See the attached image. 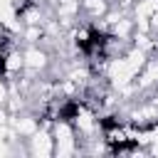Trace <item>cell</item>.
Listing matches in <instances>:
<instances>
[{
  "label": "cell",
  "instance_id": "cell-5",
  "mask_svg": "<svg viewBox=\"0 0 158 158\" xmlns=\"http://www.w3.org/2000/svg\"><path fill=\"white\" fill-rule=\"evenodd\" d=\"M35 153L37 156H49V138L47 136H37L35 138Z\"/></svg>",
  "mask_w": 158,
  "mask_h": 158
},
{
  "label": "cell",
  "instance_id": "cell-11",
  "mask_svg": "<svg viewBox=\"0 0 158 158\" xmlns=\"http://www.w3.org/2000/svg\"><path fill=\"white\" fill-rule=\"evenodd\" d=\"M2 99H5V86L0 84V101H2Z\"/></svg>",
  "mask_w": 158,
  "mask_h": 158
},
{
  "label": "cell",
  "instance_id": "cell-12",
  "mask_svg": "<svg viewBox=\"0 0 158 158\" xmlns=\"http://www.w3.org/2000/svg\"><path fill=\"white\" fill-rule=\"evenodd\" d=\"M153 20H156V25H158V10H156V12H153Z\"/></svg>",
  "mask_w": 158,
  "mask_h": 158
},
{
  "label": "cell",
  "instance_id": "cell-2",
  "mask_svg": "<svg viewBox=\"0 0 158 158\" xmlns=\"http://www.w3.org/2000/svg\"><path fill=\"white\" fill-rule=\"evenodd\" d=\"M0 20H2L10 30H17L15 12H12V0H0Z\"/></svg>",
  "mask_w": 158,
  "mask_h": 158
},
{
  "label": "cell",
  "instance_id": "cell-9",
  "mask_svg": "<svg viewBox=\"0 0 158 158\" xmlns=\"http://www.w3.org/2000/svg\"><path fill=\"white\" fill-rule=\"evenodd\" d=\"M79 126H81L84 131H89V128H91V118H89L86 114H81V116H79Z\"/></svg>",
  "mask_w": 158,
  "mask_h": 158
},
{
  "label": "cell",
  "instance_id": "cell-3",
  "mask_svg": "<svg viewBox=\"0 0 158 158\" xmlns=\"http://www.w3.org/2000/svg\"><path fill=\"white\" fill-rule=\"evenodd\" d=\"M57 138H59V156H69V153H72L69 128H67V126H57Z\"/></svg>",
  "mask_w": 158,
  "mask_h": 158
},
{
  "label": "cell",
  "instance_id": "cell-4",
  "mask_svg": "<svg viewBox=\"0 0 158 158\" xmlns=\"http://www.w3.org/2000/svg\"><path fill=\"white\" fill-rule=\"evenodd\" d=\"M156 10H158V0H143L138 5V22H141V27H146V17L153 15Z\"/></svg>",
  "mask_w": 158,
  "mask_h": 158
},
{
  "label": "cell",
  "instance_id": "cell-1",
  "mask_svg": "<svg viewBox=\"0 0 158 158\" xmlns=\"http://www.w3.org/2000/svg\"><path fill=\"white\" fill-rule=\"evenodd\" d=\"M141 64H143V52H133L128 59H118V62H114V67H111L114 81H116V84H126V81L138 72Z\"/></svg>",
  "mask_w": 158,
  "mask_h": 158
},
{
  "label": "cell",
  "instance_id": "cell-8",
  "mask_svg": "<svg viewBox=\"0 0 158 158\" xmlns=\"http://www.w3.org/2000/svg\"><path fill=\"white\" fill-rule=\"evenodd\" d=\"M17 126H20L22 133H32V131H35V123H32V121H20Z\"/></svg>",
  "mask_w": 158,
  "mask_h": 158
},
{
  "label": "cell",
  "instance_id": "cell-6",
  "mask_svg": "<svg viewBox=\"0 0 158 158\" xmlns=\"http://www.w3.org/2000/svg\"><path fill=\"white\" fill-rule=\"evenodd\" d=\"M27 62H30L32 67H42V64H44V57H42L40 52H27Z\"/></svg>",
  "mask_w": 158,
  "mask_h": 158
},
{
  "label": "cell",
  "instance_id": "cell-7",
  "mask_svg": "<svg viewBox=\"0 0 158 158\" xmlns=\"http://www.w3.org/2000/svg\"><path fill=\"white\" fill-rule=\"evenodd\" d=\"M22 64V59H20V54H12L10 59H7V69H17Z\"/></svg>",
  "mask_w": 158,
  "mask_h": 158
},
{
  "label": "cell",
  "instance_id": "cell-10",
  "mask_svg": "<svg viewBox=\"0 0 158 158\" xmlns=\"http://www.w3.org/2000/svg\"><path fill=\"white\" fill-rule=\"evenodd\" d=\"M156 77H158V64H156V67L151 69V74H148V77H146L143 81H151V79H156Z\"/></svg>",
  "mask_w": 158,
  "mask_h": 158
}]
</instances>
